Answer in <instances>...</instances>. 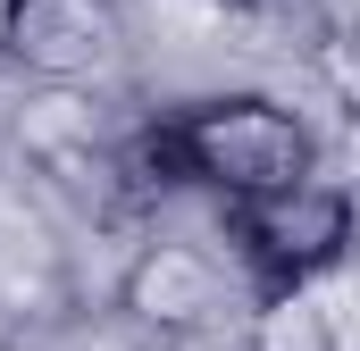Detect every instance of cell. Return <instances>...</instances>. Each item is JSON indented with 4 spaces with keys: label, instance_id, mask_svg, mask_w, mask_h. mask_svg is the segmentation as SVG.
<instances>
[{
    "label": "cell",
    "instance_id": "cell-1",
    "mask_svg": "<svg viewBox=\"0 0 360 351\" xmlns=\"http://www.w3.org/2000/svg\"><path fill=\"white\" fill-rule=\"evenodd\" d=\"M126 168L168 192H218V201H260L302 176H319V134L302 109L269 92H210L151 117L126 143Z\"/></svg>",
    "mask_w": 360,
    "mask_h": 351
},
{
    "label": "cell",
    "instance_id": "cell-2",
    "mask_svg": "<svg viewBox=\"0 0 360 351\" xmlns=\"http://www.w3.org/2000/svg\"><path fill=\"white\" fill-rule=\"evenodd\" d=\"M352 243H360V192L335 176H302V184L260 192V201H226V251L252 276L260 301L327 284L352 260Z\"/></svg>",
    "mask_w": 360,
    "mask_h": 351
},
{
    "label": "cell",
    "instance_id": "cell-3",
    "mask_svg": "<svg viewBox=\"0 0 360 351\" xmlns=\"http://www.w3.org/2000/svg\"><path fill=\"white\" fill-rule=\"evenodd\" d=\"M8 51L42 76H84L117 51V17L101 0H8Z\"/></svg>",
    "mask_w": 360,
    "mask_h": 351
},
{
    "label": "cell",
    "instance_id": "cell-4",
    "mask_svg": "<svg viewBox=\"0 0 360 351\" xmlns=\"http://www.w3.org/2000/svg\"><path fill=\"white\" fill-rule=\"evenodd\" d=\"M126 310L151 318V326H193L201 310H218V267L201 251H184V243H160L126 276Z\"/></svg>",
    "mask_w": 360,
    "mask_h": 351
},
{
    "label": "cell",
    "instance_id": "cell-5",
    "mask_svg": "<svg viewBox=\"0 0 360 351\" xmlns=\"http://www.w3.org/2000/svg\"><path fill=\"white\" fill-rule=\"evenodd\" d=\"M260 351H335V326L310 293H285L260 310Z\"/></svg>",
    "mask_w": 360,
    "mask_h": 351
},
{
    "label": "cell",
    "instance_id": "cell-6",
    "mask_svg": "<svg viewBox=\"0 0 360 351\" xmlns=\"http://www.w3.org/2000/svg\"><path fill=\"white\" fill-rule=\"evenodd\" d=\"M235 8H269V0H235Z\"/></svg>",
    "mask_w": 360,
    "mask_h": 351
}]
</instances>
